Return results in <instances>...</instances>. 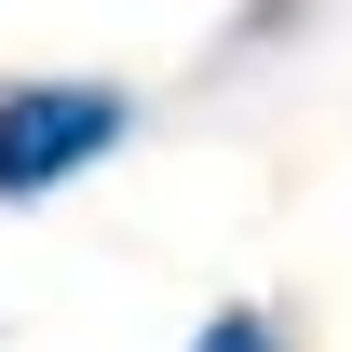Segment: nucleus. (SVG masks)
<instances>
[{"instance_id":"obj_2","label":"nucleus","mask_w":352,"mask_h":352,"mask_svg":"<svg viewBox=\"0 0 352 352\" xmlns=\"http://www.w3.org/2000/svg\"><path fill=\"white\" fill-rule=\"evenodd\" d=\"M190 352H285V325H271V311H217Z\"/></svg>"},{"instance_id":"obj_1","label":"nucleus","mask_w":352,"mask_h":352,"mask_svg":"<svg viewBox=\"0 0 352 352\" xmlns=\"http://www.w3.org/2000/svg\"><path fill=\"white\" fill-rule=\"evenodd\" d=\"M135 122V95L109 82H28V95H0V204H41V190H68L82 163H109Z\"/></svg>"}]
</instances>
